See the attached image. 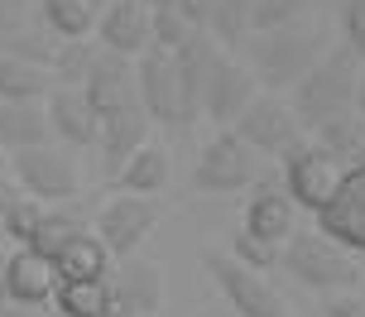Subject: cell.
<instances>
[{"mask_svg": "<svg viewBox=\"0 0 365 317\" xmlns=\"http://www.w3.org/2000/svg\"><path fill=\"white\" fill-rule=\"evenodd\" d=\"M96 5L91 0H38V24L53 38H91L96 34Z\"/></svg>", "mask_w": 365, "mask_h": 317, "instance_id": "cb8c5ba5", "label": "cell"}, {"mask_svg": "<svg viewBox=\"0 0 365 317\" xmlns=\"http://www.w3.org/2000/svg\"><path fill=\"white\" fill-rule=\"evenodd\" d=\"M279 164H284V178H279V183H284V192L293 197V207H298V212H312V217H317V212L336 197V187L346 183V173H351V168L341 164L331 150H322L312 135L293 154H284Z\"/></svg>", "mask_w": 365, "mask_h": 317, "instance_id": "8992f818", "label": "cell"}, {"mask_svg": "<svg viewBox=\"0 0 365 317\" xmlns=\"http://www.w3.org/2000/svg\"><path fill=\"white\" fill-rule=\"evenodd\" d=\"M240 53H245L240 63L255 73L259 92H284V87H298L317 68V58L327 53V29L312 19L284 24V29H255Z\"/></svg>", "mask_w": 365, "mask_h": 317, "instance_id": "6da1fadb", "label": "cell"}, {"mask_svg": "<svg viewBox=\"0 0 365 317\" xmlns=\"http://www.w3.org/2000/svg\"><path fill=\"white\" fill-rule=\"evenodd\" d=\"M264 178V159H259L236 130H217L207 145H202L197 164H192V187L197 192H217V197H231V192H245Z\"/></svg>", "mask_w": 365, "mask_h": 317, "instance_id": "5b68a950", "label": "cell"}, {"mask_svg": "<svg viewBox=\"0 0 365 317\" xmlns=\"http://www.w3.org/2000/svg\"><path fill=\"white\" fill-rule=\"evenodd\" d=\"M53 48H58V38L48 34L38 19L0 38V53H5V58H24V63H38V68H48V63H53Z\"/></svg>", "mask_w": 365, "mask_h": 317, "instance_id": "f546056e", "label": "cell"}, {"mask_svg": "<svg viewBox=\"0 0 365 317\" xmlns=\"http://www.w3.org/2000/svg\"><path fill=\"white\" fill-rule=\"evenodd\" d=\"M182 19L192 24V29H207V19H212V10H217V0H178Z\"/></svg>", "mask_w": 365, "mask_h": 317, "instance_id": "74e56055", "label": "cell"}, {"mask_svg": "<svg viewBox=\"0 0 365 317\" xmlns=\"http://www.w3.org/2000/svg\"><path fill=\"white\" fill-rule=\"evenodd\" d=\"M356 115L365 120V68H361V87H356Z\"/></svg>", "mask_w": 365, "mask_h": 317, "instance_id": "ab89813d", "label": "cell"}, {"mask_svg": "<svg viewBox=\"0 0 365 317\" xmlns=\"http://www.w3.org/2000/svg\"><path fill=\"white\" fill-rule=\"evenodd\" d=\"M240 226L250 231V236H259V241L269 245H284L298 231V207H293V197L284 192V183H274V178H259L255 187H250V197H245V217H240Z\"/></svg>", "mask_w": 365, "mask_h": 317, "instance_id": "2e32d148", "label": "cell"}, {"mask_svg": "<svg viewBox=\"0 0 365 317\" xmlns=\"http://www.w3.org/2000/svg\"><path fill=\"white\" fill-rule=\"evenodd\" d=\"M10 178L24 187V197H34V202H43V207H63L82 192L77 159H73V150H63L58 140L10 154Z\"/></svg>", "mask_w": 365, "mask_h": 317, "instance_id": "277c9868", "label": "cell"}, {"mask_svg": "<svg viewBox=\"0 0 365 317\" xmlns=\"http://www.w3.org/2000/svg\"><path fill=\"white\" fill-rule=\"evenodd\" d=\"M82 92H87L96 120L110 115V111H120V106H135V101H140V92H135V58H120V53H106V48H101V53L91 58Z\"/></svg>", "mask_w": 365, "mask_h": 317, "instance_id": "e0dca14e", "label": "cell"}, {"mask_svg": "<svg viewBox=\"0 0 365 317\" xmlns=\"http://www.w3.org/2000/svg\"><path fill=\"white\" fill-rule=\"evenodd\" d=\"M226 255H231L236 264H245V269H255V274H269V269H279V255H284V245L259 241V236H250V231L240 226L236 236H231V245H226Z\"/></svg>", "mask_w": 365, "mask_h": 317, "instance_id": "4dcf8cb0", "label": "cell"}, {"mask_svg": "<svg viewBox=\"0 0 365 317\" xmlns=\"http://www.w3.org/2000/svg\"><path fill=\"white\" fill-rule=\"evenodd\" d=\"M250 10H255V0H217V10H212V19H207V34L217 38L226 53L245 48V38L255 34Z\"/></svg>", "mask_w": 365, "mask_h": 317, "instance_id": "4316f807", "label": "cell"}, {"mask_svg": "<svg viewBox=\"0 0 365 317\" xmlns=\"http://www.w3.org/2000/svg\"><path fill=\"white\" fill-rule=\"evenodd\" d=\"M322 313L327 317H365V298L356 293V289H351V293H331Z\"/></svg>", "mask_w": 365, "mask_h": 317, "instance_id": "8d00e7d4", "label": "cell"}, {"mask_svg": "<svg viewBox=\"0 0 365 317\" xmlns=\"http://www.w3.org/2000/svg\"><path fill=\"white\" fill-rule=\"evenodd\" d=\"M53 313L58 317H115L106 279H63L53 293Z\"/></svg>", "mask_w": 365, "mask_h": 317, "instance_id": "d4e9b609", "label": "cell"}, {"mask_svg": "<svg viewBox=\"0 0 365 317\" xmlns=\"http://www.w3.org/2000/svg\"><path fill=\"white\" fill-rule=\"evenodd\" d=\"M207 274L217 279V289L226 293V303H231L240 317H293V308L284 303V293H279L264 274L236 264L226 250H212V255H207Z\"/></svg>", "mask_w": 365, "mask_h": 317, "instance_id": "9c48e42d", "label": "cell"}, {"mask_svg": "<svg viewBox=\"0 0 365 317\" xmlns=\"http://www.w3.org/2000/svg\"><path fill=\"white\" fill-rule=\"evenodd\" d=\"M341 43L365 63V0H346L341 5Z\"/></svg>", "mask_w": 365, "mask_h": 317, "instance_id": "e575fe53", "label": "cell"}, {"mask_svg": "<svg viewBox=\"0 0 365 317\" xmlns=\"http://www.w3.org/2000/svg\"><path fill=\"white\" fill-rule=\"evenodd\" d=\"M317 0H255L250 10V24L255 29H284V24H303L312 15Z\"/></svg>", "mask_w": 365, "mask_h": 317, "instance_id": "1f68e13d", "label": "cell"}, {"mask_svg": "<svg viewBox=\"0 0 365 317\" xmlns=\"http://www.w3.org/2000/svg\"><path fill=\"white\" fill-rule=\"evenodd\" d=\"M96 43L106 53L140 58L145 48H154V10L145 0H110L96 15Z\"/></svg>", "mask_w": 365, "mask_h": 317, "instance_id": "5bb4252c", "label": "cell"}, {"mask_svg": "<svg viewBox=\"0 0 365 317\" xmlns=\"http://www.w3.org/2000/svg\"><path fill=\"white\" fill-rule=\"evenodd\" d=\"M19 197H24V187H19L15 178H10V168H5V173H0V222H5V212H10Z\"/></svg>", "mask_w": 365, "mask_h": 317, "instance_id": "f35d334b", "label": "cell"}, {"mask_svg": "<svg viewBox=\"0 0 365 317\" xmlns=\"http://www.w3.org/2000/svg\"><path fill=\"white\" fill-rule=\"evenodd\" d=\"M43 111H48V130L63 150H91L96 145V111L82 87H58L43 96Z\"/></svg>", "mask_w": 365, "mask_h": 317, "instance_id": "ac0fdd59", "label": "cell"}, {"mask_svg": "<svg viewBox=\"0 0 365 317\" xmlns=\"http://www.w3.org/2000/svg\"><path fill=\"white\" fill-rule=\"evenodd\" d=\"M53 264H58V279H106L115 260H110L106 245L96 241V231L87 226V231H77L73 241L58 250Z\"/></svg>", "mask_w": 365, "mask_h": 317, "instance_id": "603a6c76", "label": "cell"}, {"mask_svg": "<svg viewBox=\"0 0 365 317\" xmlns=\"http://www.w3.org/2000/svg\"><path fill=\"white\" fill-rule=\"evenodd\" d=\"M279 264L289 269L293 279L312 289V293H351L356 279H361V255L341 250L336 241H327L322 231H293L284 241V255Z\"/></svg>", "mask_w": 365, "mask_h": 317, "instance_id": "3957f363", "label": "cell"}, {"mask_svg": "<svg viewBox=\"0 0 365 317\" xmlns=\"http://www.w3.org/2000/svg\"><path fill=\"white\" fill-rule=\"evenodd\" d=\"M5 168H10V159H5V154H0V173H5Z\"/></svg>", "mask_w": 365, "mask_h": 317, "instance_id": "7bdbcfd3", "label": "cell"}, {"mask_svg": "<svg viewBox=\"0 0 365 317\" xmlns=\"http://www.w3.org/2000/svg\"><path fill=\"white\" fill-rule=\"evenodd\" d=\"M255 96H259L255 73H250L236 53H226L221 68H217V77H212V87H207V96H202V115H207L212 125H221V130H231L240 115L250 111Z\"/></svg>", "mask_w": 365, "mask_h": 317, "instance_id": "9a60e30c", "label": "cell"}, {"mask_svg": "<svg viewBox=\"0 0 365 317\" xmlns=\"http://www.w3.org/2000/svg\"><path fill=\"white\" fill-rule=\"evenodd\" d=\"M192 34H202V29H192L187 19H182V10L173 5V10H154V48H168V53H178L182 43Z\"/></svg>", "mask_w": 365, "mask_h": 317, "instance_id": "d6a6232c", "label": "cell"}, {"mask_svg": "<svg viewBox=\"0 0 365 317\" xmlns=\"http://www.w3.org/2000/svg\"><path fill=\"white\" fill-rule=\"evenodd\" d=\"M154 226H159V202L154 197L115 192L96 212V241L110 250V260H125V255H140V245L154 236Z\"/></svg>", "mask_w": 365, "mask_h": 317, "instance_id": "30bf717a", "label": "cell"}, {"mask_svg": "<svg viewBox=\"0 0 365 317\" xmlns=\"http://www.w3.org/2000/svg\"><path fill=\"white\" fill-rule=\"evenodd\" d=\"M145 140H149V115H145V106L135 101V106H120V111H110V115H101V120H96V145H91V150L101 154L106 173L115 178V173H120V164H125V159L140 150Z\"/></svg>", "mask_w": 365, "mask_h": 317, "instance_id": "ffe728a7", "label": "cell"}, {"mask_svg": "<svg viewBox=\"0 0 365 317\" xmlns=\"http://www.w3.org/2000/svg\"><path fill=\"white\" fill-rule=\"evenodd\" d=\"M110 183H115V192L159 197V192H164V183H168V150H164V145H154V140H145V145H140V150L120 164V173H115Z\"/></svg>", "mask_w": 365, "mask_h": 317, "instance_id": "7402d4cb", "label": "cell"}, {"mask_svg": "<svg viewBox=\"0 0 365 317\" xmlns=\"http://www.w3.org/2000/svg\"><path fill=\"white\" fill-rule=\"evenodd\" d=\"M0 284H5V293L19 303V308H53V293H58V264L48 255H38L29 245H15L5 264H0Z\"/></svg>", "mask_w": 365, "mask_h": 317, "instance_id": "7c38bea8", "label": "cell"}, {"mask_svg": "<svg viewBox=\"0 0 365 317\" xmlns=\"http://www.w3.org/2000/svg\"><path fill=\"white\" fill-rule=\"evenodd\" d=\"M96 53H101V43H91V38H58L48 73H53L58 87H82V82H87V68H91V58H96Z\"/></svg>", "mask_w": 365, "mask_h": 317, "instance_id": "f1b7e54d", "label": "cell"}, {"mask_svg": "<svg viewBox=\"0 0 365 317\" xmlns=\"http://www.w3.org/2000/svg\"><path fill=\"white\" fill-rule=\"evenodd\" d=\"M106 289L115 317H159V308H164V269L145 255H125L110 264Z\"/></svg>", "mask_w": 365, "mask_h": 317, "instance_id": "8fae6325", "label": "cell"}, {"mask_svg": "<svg viewBox=\"0 0 365 317\" xmlns=\"http://www.w3.org/2000/svg\"><path fill=\"white\" fill-rule=\"evenodd\" d=\"M48 92H53V73L48 68L0 53V101H43Z\"/></svg>", "mask_w": 365, "mask_h": 317, "instance_id": "484cf974", "label": "cell"}, {"mask_svg": "<svg viewBox=\"0 0 365 317\" xmlns=\"http://www.w3.org/2000/svg\"><path fill=\"white\" fill-rule=\"evenodd\" d=\"M361 58L351 53L346 43L341 48H327V53L317 58V68H312L298 87H293V115L317 130L322 120H336V115H351L356 111V87H361Z\"/></svg>", "mask_w": 365, "mask_h": 317, "instance_id": "7a4b0ae2", "label": "cell"}, {"mask_svg": "<svg viewBox=\"0 0 365 317\" xmlns=\"http://www.w3.org/2000/svg\"><path fill=\"white\" fill-rule=\"evenodd\" d=\"M77 231H87V222H82L77 212H68V207H43L34 236H29V250H38V255H48V260H53V255L73 241Z\"/></svg>", "mask_w": 365, "mask_h": 317, "instance_id": "83f0119b", "label": "cell"}, {"mask_svg": "<svg viewBox=\"0 0 365 317\" xmlns=\"http://www.w3.org/2000/svg\"><path fill=\"white\" fill-rule=\"evenodd\" d=\"M91 5H96V10H106V5H110V0H91Z\"/></svg>", "mask_w": 365, "mask_h": 317, "instance_id": "b9f144b4", "label": "cell"}, {"mask_svg": "<svg viewBox=\"0 0 365 317\" xmlns=\"http://www.w3.org/2000/svg\"><path fill=\"white\" fill-rule=\"evenodd\" d=\"M221 58H226V48H221L207 29H202V34H192L178 53H173V63H178V82H182V106H187V120H202V96H207V87H212Z\"/></svg>", "mask_w": 365, "mask_h": 317, "instance_id": "d6986e66", "label": "cell"}, {"mask_svg": "<svg viewBox=\"0 0 365 317\" xmlns=\"http://www.w3.org/2000/svg\"><path fill=\"white\" fill-rule=\"evenodd\" d=\"M38 217H43V202H34V197H19L10 212H5V222H0V231H5V241L15 245H29V236H34Z\"/></svg>", "mask_w": 365, "mask_h": 317, "instance_id": "836d02e7", "label": "cell"}, {"mask_svg": "<svg viewBox=\"0 0 365 317\" xmlns=\"http://www.w3.org/2000/svg\"><path fill=\"white\" fill-rule=\"evenodd\" d=\"M317 231L351 255H365V164L351 168L346 183L336 187V197L317 212Z\"/></svg>", "mask_w": 365, "mask_h": 317, "instance_id": "4fadbf2b", "label": "cell"}, {"mask_svg": "<svg viewBox=\"0 0 365 317\" xmlns=\"http://www.w3.org/2000/svg\"><path fill=\"white\" fill-rule=\"evenodd\" d=\"M135 92L145 106L149 125H192L187 106H182V82H178V63L168 48H145L135 58Z\"/></svg>", "mask_w": 365, "mask_h": 317, "instance_id": "ba28073f", "label": "cell"}, {"mask_svg": "<svg viewBox=\"0 0 365 317\" xmlns=\"http://www.w3.org/2000/svg\"><path fill=\"white\" fill-rule=\"evenodd\" d=\"M34 19H38V0H0V38L34 24Z\"/></svg>", "mask_w": 365, "mask_h": 317, "instance_id": "d590c367", "label": "cell"}, {"mask_svg": "<svg viewBox=\"0 0 365 317\" xmlns=\"http://www.w3.org/2000/svg\"><path fill=\"white\" fill-rule=\"evenodd\" d=\"M5 317H48V313H43V308H10Z\"/></svg>", "mask_w": 365, "mask_h": 317, "instance_id": "60d3db41", "label": "cell"}, {"mask_svg": "<svg viewBox=\"0 0 365 317\" xmlns=\"http://www.w3.org/2000/svg\"><path fill=\"white\" fill-rule=\"evenodd\" d=\"M53 130H48V111L43 101H0V154L10 159L19 150H34V145H48Z\"/></svg>", "mask_w": 365, "mask_h": 317, "instance_id": "44dd1931", "label": "cell"}, {"mask_svg": "<svg viewBox=\"0 0 365 317\" xmlns=\"http://www.w3.org/2000/svg\"><path fill=\"white\" fill-rule=\"evenodd\" d=\"M231 130H236L259 159H284V154H293L308 140V125L293 115V106L284 96H274V92H259L255 101H250V111L240 115Z\"/></svg>", "mask_w": 365, "mask_h": 317, "instance_id": "52a82bcc", "label": "cell"}]
</instances>
